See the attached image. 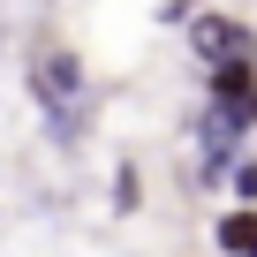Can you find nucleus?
<instances>
[{
	"instance_id": "obj_1",
	"label": "nucleus",
	"mask_w": 257,
	"mask_h": 257,
	"mask_svg": "<svg viewBox=\"0 0 257 257\" xmlns=\"http://www.w3.org/2000/svg\"><path fill=\"white\" fill-rule=\"evenodd\" d=\"M189 53H197L204 68H227V61H249L257 38H249L234 16H197V23H189Z\"/></svg>"
},
{
	"instance_id": "obj_2",
	"label": "nucleus",
	"mask_w": 257,
	"mask_h": 257,
	"mask_svg": "<svg viewBox=\"0 0 257 257\" xmlns=\"http://www.w3.org/2000/svg\"><path fill=\"white\" fill-rule=\"evenodd\" d=\"M31 91H38L53 113H68V106L83 98V68H76V53H68V46H46V53L31 61Z\"/></svg>"
},
{
	"instance_id": "obj_3",
	"label": "nucleus",
	"mask_w": 257,
	"mask_h": 257,
	"mask_svg": "<svg viewBox=\"0 0 257 257\" xmlns=\"http://www.w3.org/2000/svg\"><path fill=\"white\" fill-rule=\"evenodd\" d=\"M212 242H219L227 257H257V212H227V219L212 227Z\"/></svg>"
},
{
	"instance_id": "obj_4",
	"label": "nucleus",
	"mask_w": 257,
	"mask_h": 257,
	"mask_svg": "<svg viewBox=\"0 0 257 257\" xmlns=\"http://www.w3.org/2000/svg\"><path fill=\"white\" fill-rule=\"evenodd\" d=\"M227 189H234V212H257V159H242L227 174Z\"/></svg>"
}]
</instances>
